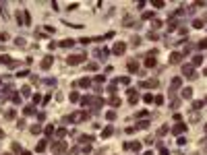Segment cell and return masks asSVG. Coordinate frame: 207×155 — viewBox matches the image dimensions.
Here are the masks:
<instances>
[{"label":"cell","instance_id":"1","mask_svg":"<svg viewBox=\"0 0 207 155\" xmlns=\"http://www.w3.org/2000/svg\"><path fill=\"white\" fill-rule=\"evenodd\" d=\"M85 58H87V54L83 52V54H75V56H68V60H66V62H68L70 66H75V64H79V62H83Z\"/></svg>","mask_w":207,"mask_h":155},{"label":"cell","instance_id":"2","mask_svg":"<svg viewBox=\"0 0 207 155\" xmlns=\"http://www.w3.org/2000/svg\"><path fill=\"white\" fill-rule=\"evenodd\" d=\"M124 50H126V44H124V41H116V44H114V48H112V54L122 56V54H124Z\"/></svg>","mask_w":207,"mask_h":155},{"label":"cell","instance_id":"3","mask_svg":"<svg viewBox=\"0 0 207 155\" xmlns=\"http://www.w3.org/2000/svg\"><path fill=\"white\" fill-rule=\"evenodd\" d=\"M182 75H184L186 79H195V77H197V73H195V70H193V66H188V64H184V66H182Z\"/></svg>","mask_w":207,"mask_h":155},{"label":"cell","instance_id":"4","mask_svg":"<svg viewBox=\"0 0 207 155\" xmlns=\"http://www.w3.org/2000/svg\"><path fill=\"white\" fill-rule=\"evenodd\" d=\"M66 149V143H62V141H58V143H52V151L54 153H62Z\"/></svg>","mask_w":207,"mask_h":155},{"label":"cell","instance_id":"5","mask_svg":"<svg viewBox=\"0 0 207 155\" xmlns=\"http://www.w3.org/2000/svg\"><path fill=\"white\" fill-rule=\"evenodd\" d=\"M126 66H128V73H131V75L139 73V62H137V60H128V64H126Z\"/></svg>","mask_w":207,"mask_h":155},{"label":"cell","instance_id":"6","mask_svg":"<svg viewBox=\"0 0 207 155\" xmlns=\"http://www.w3.org/2000/svg\"><path fill=\"white\" fill-rule=\"evenodd\" d=\"M182 60V52H174V54H170V64H178Z\"/></svg>","mask_w":207,"mask_h":155},{"label":"cell","instance_id":"7","mask_svg":"<svg viewBox=\"0 0 207 155\" xmlns=\"http://www.w3.org/2000/svg\"><path fill=\"white\" fill-rule=\"evenodd\" d=\"M54 64V56H46L44 60H42V68H50Z\"/></svg>","mask_w":207,"mask_h":155},{"label":"cell","instance_id":"8","mask_svg":"<svg viewBox=\"0 0 207 155\" xmlns=\"http://www.w3.org/2000/svg\"><path fill=\"white\" fill-rule=\"evenodd\" d=\"M70 118H73V122H81V120L87 118V112H77V114H73Z\"/></svg>","mask_w":207,"mask_h":155},{"label":"cell","instance_id":"9","mask_svg":"<svg viewBox=\"0 0 207 155\" xmlns=\"http://www.w3.org/2000/svg\"><path fill=\"white\" fill-rule=\"evenodd\" d=\"M157 85H159L157 79H151V81H145V83H143V87H147V89H155Z\"/></svg>","mask_w":207,"mask_h":155},{"label":"cell","instance_id":"10","mask_svg":"<svg viewBox=\"0 0 207 155\" xmlns=\"http://www.w3.org/2000/svg\"><path fill=\"white\" fill-rule=\"evenodd\" d=\"M124 149H133V151H139L141 149V143L137 141V143H124Z\"/></svg>","mask_w":207,"mask_h":155},{"label":"cell","instance_id":"11","mask_svg":"<svg viewBox=\"0 0 207 155\" xmlns=\"http://www.w3.org/2000/svg\"><path fill=\"white\" fill-rule=\"evenodd\" d=\"M184 130H186V124H182V122H178L176 126L172 128V132H174V134H180V132H184Z\"/></svg>","mask_w":207,"mask_h":155},{"label":"cell","instance_id":"12","mask_svg":"<svg viewBox=\"0 0 207 155\" xmlns=\"http://www.w3.org/2000/svg\"><path fill=\"white\" fill-rule=\"evenodd\" d=\"M75 85H77V87H91V79L85 77V79H81L79 83H75Z\"/></svg>","mask_w":207,"mask_h":155},{"label":"cell","instance_id":"13","mask_svg":"<svg viewBox=\"0 0 207 155\" xmlns=\"http://www.w3.org/2000/svg\"><path fill=\"white\" fill-rule=\"evenodd\" d=\"M145 66H147V68H153V66H155V56H151V54H149L147 60H145Z\"/></svg>","mask_w":207,"mask_h":155},{"label":"cell","instance_id":"14","mask_svg":"<svg viewBox=\"0 0 207 155\" xmlns=\"http://www.w3.org/2000/svg\"><path fill=\"white\" fill-rule=\"evenodd\" d=\"M95 54H97V58H104V60H106L108 54H110V50H106V48H104V50H95Z\"/></svg>","mask_w":207,"mask_h":155},{"label":"cell","instance_id":"15","mask_svg":"<svg viewBox=\"0 0 207 155\" xmlns=\"http://www.w3.org/2000/svg\"><path fill=\"white\" fill-rule=\"evenodd\" d=\"M112 132H114V128H112V126H106V128L102 130V136H110Z\"/></svg>","mask_w":207,"mask_h":155},{"label":"cell","instance_id":"16","mask_svg":"<svg viewBox=\"0 0 207 155\" xmlns=\"http://www.w3.org/2000/svg\"><path fill=\"white\" fill-rule=\"evenodd\" d=\"M29 130L33 132V134H39V132H42V128H39V124H33V126H29Z\"/></svg>","mask_w":207,"mask_h":155},{"label":"cell","instance_id":"17","mask_svg":"<svg viewBox=\"0 0 207 155\" xmlns=\"http://www.w3.org/2000/svg\"><path fill=\"white\" fill-rule=\"evenodd\" d=\"M60 46H62V48H70V46H73V39H62Z\"/></svg>","mask_w":207,"mask_h":155},{"label":"cell","instance_id":"18","mask_svg":"<svg viewBox=\"0 0 207 155\" xmlns=\"http://www.w3.org/2000/svg\"><path fill=\"white\" fill-rule=\"evenodd\" d=\"M203 25H205V23H203L201 19H197V21H193V27H195V29H201Z\"/></svg>","mask_w":207,"mask_h":155},{"label":"cell","instance_id":"19","mask_svg":"<svg viewBox=\"0 0 207 155\" xmlns=\"http://www.w3.org/2000/svg\"><path fill=\"white\" fill-rule=\"evenodd\" d=\"M180 83H182V81H180V79H172V89H178V87H180Z\"/></svg>","mask_w":207,"mask_h":155},{"label":"cell","instance_id":"20","mask_svg":"<svg viewBox=\"0 0 207 155\" xmlns=\"http://www.w3.org/2000/svg\"><path fill=\"white\" fill-rule=\"evenodd\" d=\"M110 105H112V108H118V105H120V99H118V97H112V99H110Z\"/></svg>","mask_w":207,"mask_h":155},{"label":"cell","instance_id":"21","mask_svg":"<svg viewBox=\"0 0 207 155\" xmlns=\"http://www.w3.org/2000/svg\"><path fill=\"white\" fill-rule=\"evenodd\" d=\"M201 62H203V56H201V54H197V56L193 58V64H201Z\"/></svg>","mask_w":207,"mask_h":155},{"label":"cell","instance_id":"22","mask_svg":"<svg viewBox=\"0 0 207 155\" xmlns=\"http://www.w3.org/2000/svg\"><path fill=\"white\" fill-rule=\"evenodd\" d=\"M191 95H193V89H188V87L182 89V97H191Z\"/></svg>","mask_w":207,"mask_h":155},{"label":"cell","instance_id":"23","mask_svg":"<svg viewBox=\"0 0 207 155\" xmlns=\"http://www.w3.org/2000/svg\"><path fill=\"white\" fill-rule=\"evenodd\" d=\"M13 151L21 155V151H23V149H21V145H19V143H13Z\"/></svg>","mask_w":207,"mask_h":155},{"label":"cell","instance_id":"24","mask_svg":"<svg viewBox=\"0 0 207 155\" xmlns=\"http://www.w3.org/2000/svg\"><path fill=\"white\" fill-rule=\"evenodd\" d=\"M44 132H46V134H48V136H50V134H52V132H54V124H48V126H46V130H44Z\"/></svg>","mask_w":207,"mask_h":155},{"label":"cell","instance_id":"25","mask_svg":"<svg viewBox=\"0 0 207 155\" xmlns=\"http://www.w3.org/2000/svg\"><path fill=\"white\" fill-rule=\"evenodd\" d=\"M4 116L6 118H15V110H4Z\"/></svg>","mask_w":207,"mask_h":155},{"label":"cell","instance_id":"26","mask_svg":"<svg viewBox=\"0 0 207 155\" xmlns=\"http://www.w3.org/2000/svg\"><path fill=\"white\" fill-rule=\"evenodd\" d=\"M153 6H155V8H162V6H164V0H153Z\"/></svg>","mask_w":207,"mask_h":155},{"label":"cell","instance_id":"27","mask_svg":"<svg viewBox=\"0 0 207 155\" xmlns=\"http://www.w3.org/2000/svg\"><path fill=\"white\" fill-rule=\"evenodd\" d=\"M44 149H46V141H39L37 143V151H44Z\"/></svg>","mask_w":207,"mask_h":155},{"label":"cell","instance_id":"28","mask_svg":"<svg viewBox=\"0 0 207 155\" xmlns=\"http://www.w3.org/2000/svg\"><path fill=\"white\" fill-rule=\"evenodd\" d=\"M87 70H91V73H93V70H97V64H95V62H91V64H87Z\"/></svg>","mask_w":207,"mask_h":155},{"label":"cell","instance_id":"29","mask_svg":"<svg viewBox=\"0 0 207 155\" xmlns=\"http://www.w3.org/2000/svg\"><path fill=\"white\" fill-rule=\"evenodd\" d=\"M143 19H155V17H153L151 10H147V13H143Z\"/></svg>","mask_w":207,"mask_h":155},{"label":"cell","instance_id":"30","mask_svg":"<svg viewBox=\"0 0 207 155\" xmlns=\"http://www.w3.org/2000/svg\"><path fill=\"white\" fill-rule=\"evenodd\" d=\"M153 102L157 103V105H162V103H164V97H162V95H157V97H153Z\"/></svg>","mask_w":207,"mask_h":155},{"label":"cell","instance_id":"31","mask_svg":"<svg viewBox=\"0 0 207 155\" xmlns=\"http://www.w3.org/2000/svg\"><path fill=\"white\" fill-rule=\"evenodd\" d=\"M168 130H170V126H162V128L157 130V134H166V132H168Z\"/></svg>","mask_w":207,"mask_h":155},{"label":"cell","instance_id":"32","mask_svg":"<svg viewBox=\"0 0 207 155\" xmlns=\"http://www.w3.org/2000/svg\"><path fill=\"white\" fill-rule=\"evenodd\" d=\"M56 136H58V139H62V136H66V130H64V128H60L58 132H56Z\"/></svg>","mask_w":207,"mask_h":155},{"label":"cell","instance_id":"33","mask_svg":"<svg viewBox=\"0 0 207 155\" xmlns=\"http://www.w3.org/2000/svg\"><path fill=\"white\" fill-rule=\"evenodd\" d=\"M147 37H149V39H151V41H155V39H157V37H159V35H157V33H153V31H151V33H149Z\"/></svg>","mask_w":207,"mask_h":155},{"label":"cell","instance_id":"34","mask_svg":"<svg viewBox=\"0 0 207 155\" xmlns=\"http://www.w3.org/2000/svg\"><path fill=\"white\" fill-rule=\"evenodd\" d=\"M104 81H106L104 75H97V77H95V83H104Z\"/></svg>","mask_w":207,"mask_h":155},{"label":"cell","instance_id":"35","mask_svg":"<svg viewBox=\"0 0 207 155\" xmlns=\"http://www.w3.org/2000/svg\"><path fill=\"white\" fill-rule=\"evenodd\" d=\"M106 118H108V120H114V118H116V114H114V112H108V114H106Z\"/></svg>","mask_w":207,"mask_h":155},{"label":"cell","instance_id":"36","mask_svg":"<svg viewBox=\"0 0 207 155\" xmlns=\"http://www.w3.org/2000/svg\"><path fill=\"white\" fill-rule=\"evenodd\" d=\"M21 93H23V95H29L31 89H29V87H23V89H21Z\"/></svg>","mask_w":207,"mask_h":155},{"label":"cell","instance_id":"37","mask_svg":"<svg viewBox=\"0 0 207 155\" xmlns=\"http://www.w3.org/2000/svg\"><path fill=\"white\" fill-rule=\"evenodd\" d=\"M199 48H201V50H203V48H207V39H201V41H199Z\"/></svg>","mask_w":207,"mask_h":155},{"label":"cell","instance_id":"38","mask_svg":"<svg viewBox=\"0 0 207 155\" xmlns=\"http://www.w3.org/2000/svg\"><path fill=\"white\" fill-rule=\"evenodd\" d=\"M25 114H27V116H29V114H33V108H31V105H27V108H25Z\"/></svg>","mask_w":207,"mask_h":155},{"label":"cell","instance_id":"39","mask_svg":"<svg viewBox=\"0 0 207 155\" xmlns=\"http://www.w3.org/2000/svg\"><path fill=\"white\" fill-rule=\"evenodd\" d=\"M180 108V102H172V110H178Z\"/></svg>","mask_w":207,"mask_h":155},{"label":"cell","instance_id":"40","mask_svg":"<svg viewBox=\"0 0 207 155\" xmlns=\"http://www.w3.org/2000/svg\"><path fill=\"white\" fill-rule=\"evenodd\" d=\"M159 155H168V149H164V147H162V149H159Z\"/></svg>","mask_w":207,"mask_h":155},{"label":"cell","instance_id":"41","mask_svg":"<svg viewBox=\"0 0 207 155\" xmlns=\"http://www.w3.org/2000/svg\"><path fill=\"white\" fill-rule=\"evenodd\" d=\"M77 151H79V149H70V151H68V155H77Z\"/></svg>","mask_w":207,"mask_h":155},{"label":"cell","instance_id":"42","mask_svg":"<svg viewBox=\"0 0 207 155\" xmlns=\"http://www.w3.org/2000/svg\"><path fill=\"white\" fill-rule=\"evenodd\" d=\"M21 155H31L29 151H21Z\"/></svg>","mask_w":207,"mask_h":155},{"label":"cell","instance_id":"43","mask_svg":"<svg viewBox=\"0 0 207 155\" xmlns=\"http://www.w3.org/2000/svg\"><path fill=\"white\" fill-rule=\"evenodd\" d=\"M143 155H151V151H147V153H143Z\"/></svg>","mask_w":207,"mask_h":155},{"label":"cell","instance_id":"44","mask_svg":"<svg viewBox=\"0 0 207 155\" xmlns=\"http://www.w3.org/2000/svg\"><path fill=\"white\" fill-rule=\"evenodd\" d=\"M95 155H104V153H102V151H99V153H95Z\"/></svg>","mask_w":207,"mask_h":155},{"label":"cell","instance_id":"45","mask_svg":"<svg viewBox=\"0 0 207 155\" xmlns=\"http://www.w3.org/2000/svg\"><path fill=\"white\" fill-rule=\"evenodd\" d=\"M203 73H205V75H207V68H205V70H203Z\"/></svg>","mask_w":207,"mask_h":155},{"label":"cell","instance_id":"46","mask_svg":"<svg viewBox=\"0 0 207 155\" xmlns=\"http://www.w3.org/2000/svg\"><path fill=\"white\" fill-rule=\"evenodd\" d=\"M205 132H207V124H205Z\"/></svg>","mask_w":207,"mask_h":155},{"label":"cell","instance_id":"47","mask_svg":"<svg viewBox=\"0 0 207 155\" xmlns=\"http://www.w3.org/2000/svg\"><path fill=\"white\" fill-rule=\"evenodd\" d=\"M0 136H2V130H0Z\"/></svg>","mask_w":207,"mask_h":155}]
</instances>
